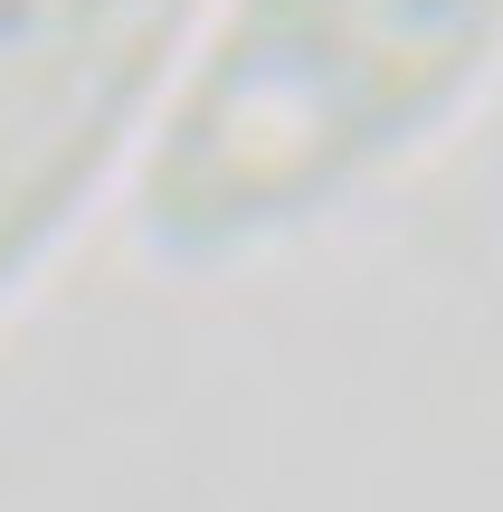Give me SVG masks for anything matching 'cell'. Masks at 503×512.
Here are the masks:
<instances>
[{
	"instance_id": "6da1fadb",
	"label": "cell",
	"mask_w": 503,
	"mask_h": 512,
	"mask_svg": "<svg viewBox=\"0 0 503 512\" xmlns=\"http://www.w3.org/2000/svg\"><path fill=\"white\" fill-rule=\"evenodd\" d=\"M162 0H0V247L105 143Z\"/></svg>"
}]
</instances>
